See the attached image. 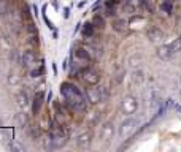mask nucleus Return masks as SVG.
Segmentation results:
<instances>
[{
	"instance_id": "f257e3e1",
	"label": "nucleus",
	"mask_w": 181,
	"mask_h": 152,
	"mask_svg": "<svg viewBox=\"0 0 181 152\" xmlns=\"http://www.w3.org/2000/svg\"><path fill=\"white\" fill-rule=\"evenodd\" d=\"M61 92L65 98V104L72 112H83L86 111V106H88V98L86 95L81 93V90L76 87L72 82H62L61 86Z\"/></svg>"
},
{
	"instance_id": "f03ea898",
	"label": "nucleus",
	"mask_w": 181,
	"mask_h": 152,
	"mask_svg": "<svg viewBox=\"0 0 181 152\" xmlns=\"http://www.w3.org/2000/svg\"><path fill=\"white\" fill-rule=\"evenodd\" d=\"M78 76L86 86H95L100 81V73L97 70L91 68V66H84V68L78 73Z\"/></svg>"
},
{
	"instance_id": "7ed1b4c3",
	"label": "nucleus",
	"mask_w": 181,
	"mask_h": 152,
	"mask_svg": "<svg viewBox=\"0 0 181 152\" xmlns=\"http://www.w3.org/2000/svg\"><path fill=\"white\" fill-rule=\"evenodd\" d=\"M54 119H56L57 127H61V128H62V127H67V125H69V122H70V114H69V111H67L59 101L54 103Z\"/></svg>"
},
{
	"instance_id": "20e7f679",
	"label": "nucleus",
	"mask_w": 181,
	"mask_h": 152,
	"mask_svg": "<svg viewBox=\"0 0 181 152\" xmlns=\"http://www.w3.org/2000/svg\"><path fill=\"white\" fill-rule=\"evenodd\" d=\"M137 127H138V119H135V117L126 119V120H124L121 125H119V136H121V138L130 136L132 133L137 130Z\"/></svg>"
},
{
	"instance_id": "39448f33",
	"label": "nucleus",
	"mask_w": 181,
	"mask_h": 152,
	"mask_svg": "<svg viewBox=\"0 0 181 152\" xmlns=\"http://www.w3.org/2000/svg\"><path fill=\"white\" fill-rule=\"evenodd\" d=\"M67 142V136L64 135L62 131H54L49 135V144L46 147H51V149H61L62 146H65Z\"/></svg>"
},
{
	"instance_id": "423d86ee",
	"label": "nucleus",
	"mask_w": 181,
	"mask_h": 152,
	"mask_svg": "<svg viewBox=\"0 0 181 152\" xmlns=\"http://www.w3.org/2000/svg\"><path fill=\"white\" fill-rule=\"evenodd\" d=\"M86 98H88V101L92 103V104L100 103L105 98L103 89H100V87H91V89H88V90H86Z\"/></svg>"
},
{
	"instance_id": "0eeeda50",
	"label": "nucleus",
	"mask_w": 181,
	"mask_h": 152,
	"mask_svg": "<svg viewBox=\"0 0 181 152\" xmlns=\"http://www.w3.org/2000/svg\"><path fill=\"white\" fill-rule=\"evenodd\" d=\"M137 108H138V103H137V100L133 98V97H126V98H124V101H122V106H121L122 112L127 114V116H130V114L135 112Z\"/></svg>"
},
{
	"instance_id": "6e6552de",
	"label": "nucleus",
	"mask_w": 181,
	"mask_h": 152,
	"mask_svg": "<svg viewBox=\"0 0 181 152\" xmlns=\"http://www.w3.org/2000/svg\"><path fill=\"white\" fill-rule=\"evenodd\" d=\"M75 59L78 62H81V63L92 62V55H91L89 48H88V49H86V48H78V49L75 51Z\"/></svg>"
},
{
	"instance_id": "1a4fd4ad",
	"label": "nucleus",
	"mask_w": 181,
	"mask_h": 152,
	"mask_svg": "<svg viewBox=\"0 0 181 152\" xmlns=\"http://www.w3.org/2000/svg\"><path fill=\"white\" fill-rule=\"evenodd\" d=\"M91 133H83V135H80L78 136V141H76V144H78V147L80 149H88L89 146H91Z\"/></svg>"
},
{
	"instance_id": "9d476101",
	"label": "nucleus",
	"mask_w": 181,
	"mask_h": 152,
	"mask_svg": "<svg viewBox=\"0 0 181 152\" xmlns=\"http://www.w3.org/2000/svg\"><path fill=\"white\" fill-rule=\"evenodd\" d=\"M22 63H24L26 66L35 65V63H37V54L32 52V51H26V52L22 54Z\"/></svg>"
},
{
	"instance_id": "9b49d317",
	"label": "nucleus",
	"mask_w": 181,
	"mask_h": 152,
	"mask_svg": "<svg viewBox=\"0 0 181 152\" xmlns=\"http://www.w3.org/2000/svg\"><path fill=\"white\" fill-rule=\"evenodd\" d=\"M157 55L160 57L162 60H168L171 55H173V52L170 51V48H168V44H164V46H160L159 49H157Z\"/></svg>"
},
{
	"instance_id": "f8f14e48",
	"label": "nucleus",
	"mask_w": 181,
	"mask_h": 152,
	"mask_svg": "<svg viewBox=\"0 0 181 152\" xmlns=\"http://www.w3.org/2000/svg\"><path fill=\"white\" fill-rule=\"evenodd\" d=\"M113 133H114V130H113V125L111 124H107L103 128H102V139L103 141H110L111 138H113Z\"/></svg>"
},
{
	"instance_id": "ddd939ff",
	"label": "nucleus",
	"mask_w": 181,
	"mask_h": 152,
	"mask_svg": "<svg viewBox=\"0 0 181 152\" xmlns=\"http://www.w3.org/2000/svg\"><path fill=\"white\" fill-rule=\"evenodd\" d=\"M43 92H38L37 95H35V98H33V106H32V111H33V114H37L38 111H40V108H41V104H43Z\"/></svg>"
},
{
	"instance_id": "4468645a",
	"label": "nucleus",
	"mask_w": 181,
	"mask_h": 152,
	"mask_svg": "<svg viewBox=\"0 0 181 152\" xmlns=\"http://www.w3.org/2000/svg\"><path fill=\"white\" fill-rule=\"evenodd\" d=\"M148 36H149V40L151 41H159V40H162V32L159 30L157 27H151L149 30H148Z\"/></svg>"
},
{
	"instance_id": "2eb2a0df",
	"label": "nucleus",
	"mask_w": 181,
	"mask_h": 152,
	"mask_svg": "<svg viewBox=\"0 0 181 152\" xmlns=\"http://www.w3.org/2000/svg\"><path fill=\"white\" fill-rule=\"evenodd\" d=\"M113 28L116 32H126L127 30V22L124 21V19H116V21L113 22Z\"/></svg>"
},
{
	"instance_id": "dca6fc26",
	"label": "nucleus",
	"mask_w": 181,
	"mask_h": 152,
	"mask_svg": "<svg viewBox=\"0 0 181 152\" xmlns=\"http://www.w3.org/2000/svg\"><path fill=\"white\" fill-rule=\"evenodd\" d=\"M94 30H95V25L92 22L84 24V27H83V36H86V38L94 36Z\"/></svg>"
},
{
	"instance_id": "f3484780",
	"label": "nucleus",
	"mask_w": 181,
	"mask_h": 152,
	"mask_svg": "<svg viewBox=\"0 0 181 152\" xmlns=\"http://www.w3.org/2000/svg\"><path fill=\"white\" fill-rule=\"evenodd\" d=\"M168 48H170V51L173 52V54L179 52L181 51V38H175V40L168 44Z\"/></svg>"
},
{
	"instance_id": "a211bd4d",
	"label": "nucleus",
	"mask_w": 181,
	"mask_h": 152,
	"mask_svg": "<svg viewBox=\"0 0 181 152\" xmlns=\"http://www.w3.org/2000/svg\"><path fill=\"white\" fill-rule=\"evenodd\" d=\"M143 73L138 70V71H135V73H132V84L133 86H138V84H141L143 82Z\"/></svg>"
},
{
	"instance_id": "6ab92c4d",
	"label": "nucleus",
	"mask_w": 181,
	"mask_h": 152,
	"mask_svg": "<svg viewBox=\"0 0 181 152\" xmlns=\"http://www.w3.org/2000/svg\"><path fill=\"white\" fill-rule=\"evenodd\" d=\"M92 24L97 27V28H103V27H105V19H103L100 14H95V16L92 17Z\"/></svg>"
},
{
	"instance_id": "aec40b11",
	"label": "nucleus",
	"mask_w": 181,
	"mask_h": 152,
	"mask_svg": "<svg viewBox=\"0 0 181 152\" xmlns=\"http://www.w3.org/2000/svg\"><path fill=\"white\" fill-rule=\"evenodd\" d=\"M162 10L167 13V14H170L171 13V10H173V5H171V0H167V2H164L162 3Z\"/></svg>"
},
{
	"instance_id": "412c9836",
	"label": "nucleus",
	"mask_w": 181,
	"mask_h": 152,
	"mask_svg": "<svg viewBox=\"0 0 181 152\" xmlns=\"http://www.w3.org/2000/svg\"><path fill=\"white\" fill-rule=\"evenodd\" d=\"M145 5H146V8L149 10L151 13L156 11V3H154V0H145Z\"/></svg>"
},
{
	"instance_id": "4be33fe9",
	"label": "nucleus",
	"mask_w": 181,
	"mask_h": 152,
	"mask_svg": "<svg viewBox=\"0 0 181 152\" xmlns=\"http://www.w3.org/2000/svg\"><path fill=\"white\" fill-rule=\"evenodd\" d=\"M41 73H43V68L40 66L38 70H33V71H32V76H35V78H37V76H38V74H41Z\"/></svg>"
}]
</instances>
